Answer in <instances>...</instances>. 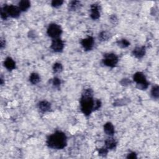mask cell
Masks as SVG:
<instances>
[{"label":"cell","instance_id":"6da1fadb","mask_svg":"<svg viewBox=\"0 0 159 159\" xmlns=\"http://www.w3.org/2000/svg\"><path fill=\"white\" fill-rule=\"evenodd\" d=\"M47 146L54 149H62L67 145V137L62 132L57 131L47 140Z\"/></svg>","mask_w":159,"mask_h":159},{"label":"cell","instance_id":"7a4b0ae2","mask_svg":"<svg viewBox=\"0 0 159 159\" xmlns=\"http://www.w3.org/2000/svg\"><path fill=\"white\" fill-rule=\"evenodd\" d=\"M95 101L93 98V91L87 89L84 91L81 99L82 111L86 116H89L94 111Z\"/></svg>","mask_w":159,"mask_h":159},{"label":"cell","instance_id":"3957f363","mask_svg":"<svg viewBox=\"0 0 159 159\" xmlns=\"http://www.w3.org/2000/svg\"><path fill=\"white\" fill-rule=\"evenodd\" d=\"M134 80L137 83V88L140 90H146L149 86V83L146 80L145 75L142 72H137L134 75Z\"/></svg>","mask_w":159,"mask_h":159},{"label":"cell","instance_id":"277c9868","mask_svg":"<svg viewBox=\"0 0 159 159\" xmlns=\"http://www.w3.org/2000/svg\"><path fill=\"white\" fill-rule=\"evenodd\" d=\"M62 32V28L57 24H51L49 25L47 29L48 35L53 39L59 38Z\"/></svg>","mask_w":159,"mask_h":159},{"label":"cell","instance_id":"5b68a950","mask_svg":"<svg viewBox=\"0 0 159 159\" xmlns=\"http://www.w3.org/2000/svg\"><path fill=\"white\" fill-rule=\"evenodd\" d=\"M118 62V58L114 53H106L104 55L103 63L106 66L114 67Z\"/></svg>","mask_w":159,"mask_h":159},{"label":"cell","instance_id":"8992f818","mask_svg":"<svg viewBox=\"0 0 159 159\" xmlns=\"http://www.w3.org/2000/svg\"><path fill=\"white\" fill-rule=\"evenodd\" d=\"M4 8L6 11L8 15L11 16L14 18H17L19 16L21 13L20 9L17 6L11 5V6H6L4 7Z\"/></svg>","mask_w":159,"mask_h":159},{"label":"cell","instance_id":"52a82bcc","mask_svg":"<svg viewBox=\"0 0 159 159\" xmlns=\"http://www.w3.org/2000/svg\"><path fill=\"white\" fill-rule=\"evenodd\" d=\"M64 44L62 40L57 38L54 39L52 42L51 48L55 52H60L62 51Z\"/></svg>","mask_w":159,"mask_h":159},{"label":"cell","instance_id":"ba28073f","mask_svg":"<svg viewBox=\"0 0 159 159\" xmlns=\"http://www.w3.org/2000/svg\"><path fill=\"white\" fill-rule=\"evenodd\" d=\"M100 6L97 3H95L91 6V17L93 19H98L100 16Z\"/></svg>","mask_w":159,"mask_h":159},{"label":"cell","instance_id":"9c48e42d","mask_svg":"<svg viewBox=\"0 0 159 159\" xmlns=\"http://www.w3.org/2000/svg\"><path fill=\"white\" fill-rule=\"evenodd\" d=\"M82 45L85 50H92L94 45V39L92 37L85 39L82 41Z\"/></svg>","mask_w":159,"mask_h":159},{"label":"cell","instance_id":"30bf717a","mask_svg":"<svg viewBox=\"0 0 159 159\" xmlns=\"http://www.w3.org/2000/svg\"><path fill=\"white\" fill-rule=\"evenodd\" d=\"M146 53V48L144 47H137L133 50V54L136 57L140 59L144 56Z\"/></svg>","mask_w":159,"mask_h":159},{"label":"cell","instance_id":"8fae6325","mask_svg":"<svg viewBox=\"0 0 159 159\" xmlns=\"http://www.w3.org/2000/svg\"><path fill=\"white\" fill-rule=\"evenodd\" d=\"M39 108L41 111L45 113V112L49 111L51 109V105L47 101H42V102L39 103Z\"/></svg>","mask_w":159,"mask_h":159},{"label":"cell","instance_id":"7c38bea8","mask_svg":"<svg viewBox=\"0 0 159 159\" xmlns=\"http://www.w3.org/2000/svg\"><path fill=\"white\" fill-rule=\"evenodd\" d=\"M4 64H5V67L9 70H14L16 67L15 62H14V61L11 57L7 58L5 61Z\"/></svg>","mask_w":159,"mask_h":159},{"label":"cell","instance_id":"4fadbf2b","mask_svg":"<svg viewBox=\"0 0 159 159\" xmlns=\"http://www.w3.org/2000/svg\"><path fill=\"white\" fill-rule=\"evenodd\" d=\"M104 130L106 134L109 136H112L114 134V128L111 122H107V123L104 125Z\"/></svg>","mask_w":159,"mask_h":159},{"label":"cell","instance_id":"5bb4252c","mask_svg":"<svg viewBox=\"0 0 159 159\" xmlns=\"http://www.w3.org/2000/svg\"><path fill=\"white\" fill-rule=\"evenodd\" d=\"M105 144L107 149L110 150H113L115 149L117 145V142L116 141V140L113 138L108 139L105 141Z\"/></svg>","mask_w":159,"mask_h":159},{"label":"cell","instance_id":"9a60e30c","mask_svg":"<svg viewBox=\"0 0 159 159\" xmlns=\"http://www.w3.org/2000/svg\"><path fill=\"white\" fill-rule=\"evenodd\" d=\"M31 6V3L27 1V0H24V1H21L19 3V8L20 9L21 11H27Z\"/></svg>","mask_w":159,"mask_h":159},{"label":"cell","instance_id":"2e32d148","mask_svg":"<svg viewBox=\"0 0 159 159\" xmlns=\"http://www.w3.org/2000/svg\"><path fill=\"white\" fill-rule=\"evenodd\" d=\"M30 82H31L32 84L33 85H35L38 84L40 81V77L39 75L37 73H32L30 76Z\"/></svg>","mask_w":159,"mask_h":159},{"label":"cell","instance_id":"e0dca14e","mask_svg":"<svg viewBox=\"0 0 159 159\" xmlns=\"http://www.w3.org/2000/svg\"><path fill=\"white\" fill-rule=\"evenodd\" d=\"M80 5V2L78 1H71L68 5V8L70 11H75L77 8H79Z\"/></svg>","mask_w":159,"mask_h":159},{"label":"cell","instance_id":"ac0fdd59","mask_svg":"<svg viewBox=\"0 0 159 159\" xmlns=\"http://www.w3.org/2000/svg\"><path fill=\"white\" fill-rule=\"evenodd\" d=\"M111 37V34L108 32L103 31L101 32L99 35V37L101 39V41H107Z\"/></svg>","mask_w":159,"mask_h":159},{"label":"cell","instance_id":"d6986e66","mask_svg":"<svg viewBox=\"0 0 159 159\" xmlns=\"http://www.w3.org/2000/svg\"><path fill=\"white\" fill-rule=\"evenodd\" d=\"M152 96H153L154 98L158 99L159 96V87L158 86L156 85L154 87H153L152 90Z\"/></svg>","mask_w":159,"mask_h":159},{"label":"cell","instance_id":"ffe728a7","mask_svg":"<svg viewBox=\"0 0 159 159\" xmlns=\"http://www.w3.org/2000/svg\"><path fill=\"white\" fill-rule=\"evenodd\" d=\"M118 44L119 47H121L122 48H126L128 47L130 45V42L126 39H122L121 41L118 42Z\"/></svg>","mask_w":159,"mask_h":159},{"label":"cell","instance_id":"44dd1931","mask_svg":"<svg viewBox=\"0 0 159 159\" xmlns=\"http://www.w3.org/2000/svg\"><path fill=\"white\" fill-rule=\"evenodd\" d=\"M53 70L55 73H59V72H61L63 70V67L62 65V64H60L59 63H55L53 67Z\"/></svg>","mask_w":159,"mask_h":159},{"label":"cell","instance_id":"7402d4cb","mask_svg":"<svg viewBox=\"0 0 159 159\" xmlns=\"http://www.w3.org/2000/svg\"><path fill=\"white\" fill-rule=\"evenodd\" d=\"M63 1H61V0H54L52 2V6L55 7V8H59L61 5L63 4Z\"/></svg>","mask_w":159,"mask_h":159},{"label":"cell","instance_id":"603a6c76","mask_svg":"<svg viewBox=\"0 0 159 159\" xmlns=\"http://www.w3.org/2000/svg\"><path fill=\"white\" fill-rule=\"evenodd\" d=\"M8 16L9 15H8V14L7 13L6 11L5 10V9L4 8H3L1 11V18H2V19L5 20V19H7V18H8Z\"/></svg>","mask_w":159,"mask_h":159},{"label":"cell","instance_id":"cb8c5ba5","mask_svg":"<svg viewBox=\"0 0 159 159\" xmlns=\"http://www.w3.org/2000/svg\"><path fill=\"white\" fill-rule=\"evenodd\" d=\"M107 154H108L107 148H102V149H100L99 150V155H101V156H103V157L106 156Z\"/></svg>","mask_w":159,"mask_h":159},{"label":"cell","instance_id":"d4e9b609","mask_svg":"<svg viewBox=\"0 0 159 159\" xmlns=\"http://www.w3.org/2000/svg\"><path fill=\"white\" fill-rule=\"evenodd\" d=\"M61 82L60 80V79L55 78L53 80V85L55 86H59L60 85Z\"/></svg>","mask_w":159,"mask_h":159},{"label":"cell","instance_id":"484cf974","mask_svg":"<svg viewBox=\"0 0 159 159\" xmlns=\"http://www.w3.org/2000/svg\"><path fill=\"white\" fill-rule=\"evenodd\" d=\"M110 19H111V22L113 24H116L118 22V18L115 15L111 16L110 17Z\"/></svg>","mask_w":159,"mask_h":159},{"label":"cell","instance_id":"4316f807","mask_svg":"<svg viewBox=\"0 0 159 159\" xmlns=\"http://www.w3.org/2000/svg\"><path fill=\"white\" fill-rule=\"evenodd\" d=\"M128 158H137V155L136 154V153L134 152H132V153H131V154H129L128 155V156L127 157Z\"/></svg>","mask_w":159,"mask_h":159},{"label":"cell","instance_id":"83f0119b","mask_svg":"<svg viewBox=\"0 0 159 159\" xmlns=\"http://www.w3.org/2000/svg\"><path fill=\"white\" fill-rule=\"evenodd\" d=\"M5 44H6V42L3 39H1V41H0V47H1V49H3L4 47L5 46Z\"/></svg>","mask_w":159,"mask_h":159},{"label":"cell","instance_id":"f1b7e54d","mask_svg":"<svg viewBox=\"0 0 159 159\" xmlns=\"http://www.w3.org/2000/svg\"><path fill=\"white\" fill-rule=\"evenodd\" d=\"M1 85L3 84V80L2 78H1Z\"/></svg>","mask_w":159,"mask_h":159}]
</instances>
